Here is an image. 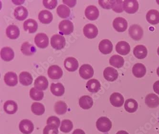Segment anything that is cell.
Here are the masks:
<instances>
[{"instance_id":"cell-35","label":"cell","mask_w":159,"mask_h":134,"mask_svg":"<svg viewBox=\"0 0 159 134\" xmlns=\"http://www.w3.org/2000/svg\"><path fill=\"white\" fill-rule=\"evenodd\" d=\"M138 107V104L135 100L133 99H129L126 100L124 104L125 110L130 113H133L136 111Z\"/></svg>"},{"instance_id":"cell-7","label":"cell","mask_w":159,"mask_h":134,"mask_svg":"<svg viewBox=\"0 0 159 134\" xmlns=\"http://www.w3.org/2000/svg\"><path fill=\"white\" fill-rule=\"evenodd\" d=\"M83 33L87 38L89 39H94L98 34V29L93 24H87L84 26Z\"/></svg>"},{"instance_id":"cell-28","label":"cell","mask_w":159,"mask_h":134,"mask_svg":"<svg viewBox=\"0 0 159 134\" xmlns=\"http://www.w3.org/2000/svg\"><path fill=\"white\" fill-rule=\"evenodd\" d=\"M86 88L89 92L96 93L99 91L101 88L100 82L96 79H92L88 81L86 84Z\"/></svg>"},{"instance_id":"cell-1","label":"cell","mask_w":159,"mask_h":134,"mask_svg":"<svg viewBox=\"0 0 159 134\" xmlns=\"http://www.w3.org/2000/svg\"><path fill=\"white\" fill-rule=\"evenodd\" d=\"M96 127L98 130L100 132L106 133L109 132L111 128L112 123L107 117H101L97 121Z\"/></svg>"},{"instance_id":"cell-9","label":"cell","mask_w":159,"mask_h":134,"mask_svg":"<svg viewBox=\"0 0 159 134\" xmlns=\"http://www.w3.org/2000/svg\"><path fill=\"white\" fill-rule=\"evenodd\" d=\"M19 129L24 134H30L34 130L33 123L28 119H23L19 124Z\"/></svg>"},{"instance_id":"cell-8","label":"cell","mask_w":159,"mask_h":134,"mask_svg":"<svg viewBox=\"0 0 159 134\" xmlns=\"http://www.w3.org/2000/svg\"><path fill=\"white\" fill-rule=\"evenodd\" d=\"M113 26L118 32H124L127 30L128 23L125 19L122 17H117L113 22Z\"/></svg>"},{"instance_id":"cell-23","label":"cell","mask_w":159,"mask_h":134,"mask_svg":"<svg viewBox=\"0 0 159 134\" xmlns=\"http://www.w3.org/2000/svg\"><path fill=\"white\" fill-rule=\"evenodd\" d=\"M28 14V11L26 8L23 6H19L16 8L14 11V16L19 21L25 20L27 18Z\"/></svg>"},{"instance_id":"cell-39","label":"cell","mask_w":159,"mask_h":134,"mask_svg":"<svg viewBox=\"0 0 159 134\" xmlns=\"http://www.w3.org/2000/svg\"><path fill=\"white\" fill-rule=\"evenodd\" d=\"M57 14L62 18H66L70 15V10L66 5L61 4L58 6L57 10Z\"/></svg>"},{"instance_id":"cell-11","label":"cell","mask_w":159,"mask_h":134,"mask_svg":"<svg viewBox=\"0 0 159 134\" xmlns=\"http://www.w3.org/2000/svg\"><path fill=\"white\" fill-rule=\"evenodd\" d=\"M48 73L50 78L53 80L59 79L63 76L62 69L58 65H53L50 66Z\"/></svg>"},{"instance_id":"cell-46","label":"cell","mask_w":159,"mask_h":134,"mask_svg":"<svg viewBox=\"0 0 159 134\" xmlns=\"http://www.w3.org/2000/svg\"><path fill=\"white\" fill-rule=\"evenodd\" d=\"M111 1H99L98 3L104 9H110L111 8Z\"/></svg>"},{"instance_id":"cell-43","label":"cell","mask_w":159,"mask_h":134,"mask_svg":"<svg viewBox=\"0 0 159 134\" xmlns=\"http://www.w3.org/2000/svg\"><path fill=\"white\" fill-rule=\"evenodd\" d=\"M58 127L55 125H47L43 130V134H58Z\"/></svg>"},{"instance_id":"cell-49","label":"cell","mask_w":159,"mask_h":134,"mask_svg":"<svg viewBox=\"0 0 159 134\" xmlns=\"http://www.w3.org/2000/svg\"><path fill=\"white\" fill-rule=\"evenodd\" d=\"M72 134H86L83 130L81 129H77L75 130Z\"/></svg>"},{"instance_id":"cell-2","label":"cell","mask_w":159,"mask_h":134,"mask_svg":"<svg viewBox=\"0 0 159 134\" xmlns=\"http://www.w3.org/2000/svg\"><path fill=\"white\" fill-rule=\"evenodd\" d=\"M51 44L55 49H62L66 46L65 38L60 34H54L51 38Z\"/></svg>"},{"instance_id":"cell-6","label":"cell","mask_w":159,"mask_h":134,"mask_svg":"<svg viewBox=\"0 0 159 134\" xmlns=\"http://www.w3.org/2000/svg\"><path fill=\"white\" fill-rule=\"evenodd\" d=\"M79 73L82 78L89 79L93 77L94 71L93 67L89 64H84L80 67Z\"/></svg>"},{"instance_id":"cell-21","label":"cell","mask_w":159,"mask_h":134,"mask_svg":"<svg viewBox=\"0 0 159 134\" xmlns=\"http://www.w3.org/2000/svg\"><path fill=\"white\" fill-rule=\"evenodd\" d=\"M4 81L7 86L14 87L18 84L17 75L12 72L7 73L4 75Z\"/></svg>"},{"instance_id":"cell-38","label":"cell","mask_w":159,"mask_h":134,"mask_svg":"<svg viewBox=\"0 0 159 134\" xmlns=\"http://www.w3.org/2000/svg\"><path fill=\"white\" fill-rule=\"evenodd\" d=\"M31 110L36 116H41L45 112V107L42 104L34 102L31 105Z\"/></svg>"},{"instance_id":"cell-48","label":"cell","mask_w":159,"mask_h":134,"mask_svg":"<svg viewBox=\"0 0 159 134\" xmlns=\"http://www.w3.org/2000/svg\"><path fill=\"white\" fill-rule=\"evenodd\" d=\"M153 88L154 92L159 95V80L155 82V83L153 84Z\"/></svg>"},{"instance_id":"cell-31","label":"cell","mask_w":159,"mask_h":134,"mask_svg":"<svg viewBox=\"0 0 159 134\" xmlns=\"http://www.w3.org/2000/svg\"><path fill=\"white\" fill-rule=\"evenodd\" d=\"M3 109L4 111L8 114H14L17 111V104L12 100H8L4 104Z\"/></svg>"},{"instance_id":"cell-12","label":"cell","mask_w":159,"mask_h":134,"mask_svg":"<svg viewBox=\"0 0 159 134\" xmlns=\"http://www.w3.org/2000/svg\"><path fill=\"white\" fill-rule=\"evenodd\" d=\"M85 15L89 20L94 21L98 18L99 16V11L96 6L89 5L85 9Z\"/></svg>"},{"instance_id":"cell-3","label":"cell","mask_w":159,"mask_h":134,"mask_svg":"<svg viewBox=\"0 0 159 134\" xmlns=\"http://www.w3.org/2000/svg\"><path fill=\"white\" fill-rule=\"evenodd\" d=\"M129 34L130 37L133 40L139 41L142 39L143 35V28L139 25L135 24L132 25L129 27Z\"/></svg>"},{"instance_id":"cell-29","label":"cell","mask_w":159,"mask_h":134,"mask_svg":"<svg viewBox=\"0 0 159 134\" xmlns=\"http://www.w3.org/2000/svg\"><path fill=\"white\" fill-rule=\"evenodd\" d=\"M146 20L152 25L159 23V11L156 10H151L146 15Z\"/></svg>"},{"instance_id":"cell-37","label":"cell","mask_w":159,"mask_h":134,"mask_svg":"<svg viewBox=\"0 0 159 134\" xmlns=\"http://www.w3.org/2000/svg\"><path fill=\"white\" fill-rule=\"evenodd\" d=\"M67 105L64 101H59L55 104L54 109L55 112L59 115L65 114L67 111Z\"/></svg>"},{"instance_id":"cell-32","label":"cell","mask_w":159,"mask_h":134,"mask_svg":"<svg viewBox=\"0 0 159 134\" xmlns=\"http://www.w3.org/2000/svg\"><path fill=\"white\" fill-rule=\"evenodd\" d=\"M19 78L20 83L23 86H28L32 84V76L27 72H22L19 74Z\"/></svg>"},{"instance_id":"cell-50","label":"cell","mask_w":159,"mask_h":134,"mask_svg":"<svg viewBox=\"0 0 159 134\" xmlns=\"http://www.w3.org/2000/svg\"><path fill=\"white\" fill-rule=\"evenodd\" d=\"M116 134H129L128 132L124 130H120V131H118Z\"/></svg>"},{"instance_id":"cell-53","label":"cell","mask_w":159,"mask_h":134,"mask_svg":"<svg viewBox=\"0 0 159 134\" xmlns=\"http://www.w3.org/2000/svg\"><path fill=\"white\" fill-rule=\"evenodd\" d=\"M157 2L158 3V4H159V1H157Z\"/></svg>"},{"instance_id":"cell-24","label":"cell","mask_w":159,"mask_h":134,"mask_svg":"<svg viewBox=\"0 0 159 134\" xmlns=\"http://www.w3.org/2000/svg\"><path fill=\"white\" fill-rule=\"evenodd\" d=\"M24 29L25 31H28L30 34L34 33L37 31L38 25L37 22L32 19H29L24 23Z\"/></svg>"},{"instance_id":"cell-41","label":"cell","mask_w":159,"mask_h":134,"mask_svg":"<svg viewBox=\"0 0 159 134\" xmlns=\"http://www.w3.org/2000/svg\"><path fill=\"white\" fill-rule=\"evenodd\" d=\"M30 96L33 100L40 101L43 98L44 94L42 91H39L35 87H32L30 90Z\"/></svg>"},{"instance_id":"cell-15","label":"cell","mask_w":159,"mask_h":134,"mask_svg":"<svg viewBox=\"0 0 159 134\" xmlns=\"http://www.w3.org/2000/svg\"><path fill=\"white\" fill-rule=\"evenodd\" d=\"M34 86L39 91L46 90L48 87V81L45 76L41 75L34 81Z\"/></svg>"},{"instance_id":"cell-5","label":"cell","mask_w":159,"mask_h":134,"mask_svg":"<svg viewBox=\"0 0 159 134\" xmlns=\"http://www.w3.org/2000/svg\"><path fill=\"white\" fill-rule=\"evenodd\" d=\"M124 10L127 13L133 14L137 11L139 9V3L135 0H126L123 2Z\"/></svg>"},{"instance_id":"cell-34","label":"cell","mask_w":159,"mask_h":134,"mask_svg":"<svg viewBox=\"0 0 159 134\" xmlns=\"http://www.w3.org/2000/svg\"><path fill=\"white\" fill-rule=\"evenodd\" d=\"M21 50L24 55L27 56L33 55L36 51V48L34 46L27 42L22 44Z\"/></svg>"},{"instance_id":"cell-44","label":"cell","mask_w":159,"mask_h":134,"mask_svg":"<svg viewBox=\"0 0 159 134\" xmlns=\"http://www.w3.org/2000/svg\"><path fill=\"white\" fill-rule=\"evenodd\" d=\"M47 125H53L59 127L60 124V120L56 116H51L47 120Z\"/></svg>"},{"instance_id":"cell-27","label":"cell","mask_w":159,"mask_h":134,"mask_svg":"<svg viewBox=\"0 0 159 134\" xmlns=\"http://www.w3.org/2000/svg\"><path fill=\"white\" fill-rule=\"evenodd\" d=\"M147 48L143 45H138L133 49V54L137 59H144L147 56Z\"/></svg>"},{"instance_id":"cell-40","label":"cell","mask_w":159,"mask_h":134,"mask_svg":"<svg viewBox=\"0 0 159 134\" xmlns=\"http://www.w3.org/2000/svg\"><path fill=\"white\" fill-rule=\"evenodd\" d=\"M73 128V124L70 120L65 119L61 122L60 130L63 133H67L70 132Z\"/></svg>"},{"instance_id":"cell-26","label":"cell","mask_w":159,"mask_h":134,"mask_svg":"<svg viewBox=\"0 0 159 134\" xmlns=\"http://www.w3.org/2000/svg\"><path fill=\"white\" fill-rule=\"evenodd\" d=\"M6 33L10 39H16L20 35V30L16 25H10L6 29Z\"/></svg>"},{"instance_id":"cell-51","label":"cell","mask_w":159,"mask_h":134,"mask_svg":"<svg viewBox=\"0 0 159 134\" xmlns=\"http://www.w3.org/2000/svg\"><path fill=\"white\" fill-rule=\"evenodd\" d=\"M157 75H158V76H159V67H158V68H157Z\"/></svg>"},{"instance_id":"cell-45","label":"cell","mask_w":159,"mask_h":134,"mask_svg":"<svg viewBox=\"0 0 159 134\" xmlns=\"http://www.w3.org/2000/svg\"><path fill=\"white\" fill-rule=\"evenodd\" d=\"M43 5L46 8L48 9L52 10L55 8L57 4V2L56 0L53 1H47V0H44L43 1Z\"/></svg>"},{"instance_id":"cell-42","label":"cell","mask_w":159,"mask_h":134,"mask_svg":"<svg viewBox=\"0 0 159 134\" xmlns=\"http://www.w3.org/2000/svg\"><path fill=\"white\" fill-rule=\"evenodd\" d=\"M123 1H111V8L113 11L117 13L123 12Z\"/></svg>"},{"instance_id":"cell-25","label":"cell","mask_w":159,"mask_h":134,"mask_svg":"<svg viewBox=\"0 0 159 134\" xmlns=\"http://www.w3.org/2000/svg\"><path fill=\"white\" fill-rule=\"evenodd\" d=\"M53 15L47 10L41 11L39 15L40 22L43 24H49L53 20Z\"/></svg>"},{"instance_id":"cell-4","label":"cell","mask_w":159,"mask_h":134,"mask_svg":"<svg viewBox=\"0 0 159 134\" xmlns=\"http://www.w3.org/2000/svg\"><path fill=\"white\" fill-rule=\"evenodd\" d=\"M59 30L60 34L64 35H69L74 31L73 23L68 20H64L59 23Z\"/></svg>"},{"instance_id":"cell-14","label":"cell","mask_w":159,"mask_h":134,"mask_svg":"<svg viewBox=\"0 0 159 134\" xmlns=\"http://www.w3.org/2000/svg\"><path fill=\"white\" fill-rule=\"evenodd\" d=\"M98 49L101 53L107 55L111 53L113 50V44L111 41L108 39H104L99 43Z\"/></svg>"},{"instance_id":"cell-19","label":"cell","mask_w":159,"mask_h":134,"mask_svg":"<svg viewBox=\"0 0 159 134\" xmlns=\"http://www.w3.org/2000/svg\"><path fill=\"white\" fill-rule=\"evenodd\" d=\"M145 104L150 108H156L159 105V97L153 93L149 94L145 99Z\"/></svg>"},{"instance_id":"cell-13","label":"cell","mask_w":159,"mask_h":134,"mask_svg":"<svg viewBox=\"0 0 159 134\" xmlns=\"http://www.w3.org/2000/svg\"><path fill=\"white\" fill-rule=\"evenodd\" d=\"M103 75L106 80L113 82L118 78L119 74L117 70L115 68L112 67H107L104 70Z\"/></svg>"},{"instance_id":"cell-18","label":"cell","mask_w":159,"mask_h":134,"mask_svg":"<svg viewBox=\"0 0 159 134\" xmlns=\"http://www.w3.org/2000/svg\"><path fill=\"white\" fill-rule=\"evenodd\" d=\"M116 51L118 54L122 56H126L130 52V47L128 42L121 41L116 44Z\"/></svg>"},{"instance_id":"cell-36","label":"cell","mask_w":159,"mask_h":134,"mask_svg":"<svg viewBox=\"0 0 159 134\" xmlns=\"http://www.w3.org/2000/svg\"><path fill=\"white\" fill-rule=\"evenodd\" d=\"M110 64L114 67L120 68L124 65V60L122 57L119 55H114L110 58Z\"/></svg>"},{"instance_id":"cell-33","label":"cell","mask_w":159,"mask_h":134,"mask_svg":"<svg viewBox=\"0 0 159 134\" xmlns=\"http://www.w3.org/2000/svg\"><path fill=\"white\" fill-rule=\"evenodd\" d=\"M50 91L55 96H62L65 93V88L61 83H52L51 85Z\"/></svg>"},{"instance_id":"cell-16","label":"cell","mask_w":159,"mask_h":134,"mask_svg":"<svg viewBox=\"0 0 159 134\" xmlns=\"http://www.w3.org/2000/svg\"><path fill=\"white\" fill-rule=\"evenodd\" d=\"M110 100L111 104L116 107H121L124 104V97L121 94L117 92L111 94L110 96Z\"/></svg>"},{"instance_id":"cell-22","label":"cell","mask_w":159,"mask_h":134,"mask_svg":"<svg viewBox=\"0 0 159 134\" xmlns=\"http://www.w3.org/2000/svg\"><path fill=\"white\" fill-rule=\"evenodd\" d=\"M1 56L2 60L6 62H9L14 59L15 53L11 48L4 47L1 51Z\"/></svg>"},{"instance_id":"cell-52","label":"cell","mask_w":159,"mask_h":134,"mask_svg":"<svg viewBox=\"0 0 159 134\" xmlns=\"http://www.w3.org/2000/svg\"><path fill=\"white\" fill-rule=\"evenodd\" d=\"M157 53H158V55L159 56V47H158V50H157Z\"/></svg>"},{"instance_id":"cell-17","label":"cell","mask_w":159,"mask_h":134,"mask_svg":"<svg viewBox=\"0 0 159 134\" xmlns=\"http://www.w3.org/2000/svg\"><path fill=\"white\" fill-rule=\"evenodd\" d=\"M64 66L66 69L68 71L74 72L78 69L79 62L75 58L70 57L66 58L65 60Z\"/></svg>"},{"instance_id":"cell-30","label":"cell","mask_w":159,"mask_h":134,"mask_svg":"<svg viewBox=\"0 0 159 134\" xmlns=\"http://www.w3.org/2000/svg\"><path fill=\"white\" fill-rule=\"evenodd\" d=\"M79 105L83 109H89L93 106V99L90 96H84L80 98Z\"/></svg>"},{"instance_id":"cell-10","label":"cell","mask_w":159,"mask_h":134,"mask_svg":"<svg viewBox=\"0 0 159 134\" xmlns=\"http://www.w3.org/2000/svg\"><path fill=\"white\" fill-rule=\"evenodd\" d=\"M34 42L37 47L40 48H45L49 44L48 37L44 33H39L34 38Z\"/></svg>"},{"instance_id":"cell-20","label":"cell","mask_w":159,"mask_h":134,"mask_svg":"<svg viewBox=\"0 0 159 134\" xmlns=\"http://www.w3.org/2000/svg\"><path fill=\"white\" fill-rule=\"evenodd\" d=\"M132 73L136 78H142L146 73V68L142 63H137L133 66Z\"/></svg>"},{"instance_id":"cell-47","label":"cell","mask_w":159,"mask_h":134,"mask_svg":"<svg viewBox=\"0 0 159 134\" xmlns=\"http://www.w3.org/2000/svg\"><path fill=\"white\" fill-rule=\"evenodd\" d=\"M63 2L70 7H73L75 6L77 3L76 1H63Z\"/></svg>"}]
</instances>
